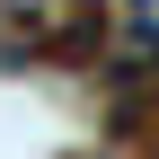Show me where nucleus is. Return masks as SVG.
<instances>
[{
	"label": "nucleus",
	"mask_w": 159,
	"mask_h": 159,
	"mask_svg": "<svg viewBox=\"0 0 159 159\" xmlns=\"http://www.w3.org/2000/svg\"><path fill=\"white\" fill-rule=\"evenodd\" d=\"M18 9H53V0H18ZM80 9H97V0H80Z\"/></svg>",
	"instance_id": "1"
}]
</instances>
